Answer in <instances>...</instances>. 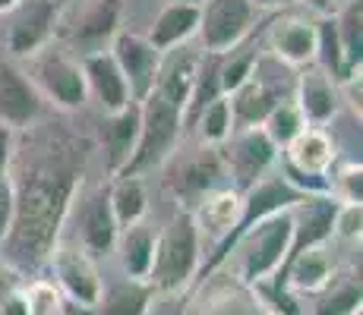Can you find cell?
Returning <instances> with one entry per match:
<instances>
[{
	"label": "cell",
	"instance_id": "3",
	"mask_svg": "<svg viewBox=\"0 0 363 315\" xmlns=\"http://www.w3.org/2000/svg\"><path fill=\"white\" fill-rule=\"evenodd\" d=\"M202 262H206V249L190 208H177L174 218L155 234V256L145 284L152 287V293H186L199 277Z\"/></svg>",
	"mask_w": 363,
	"mask_h": 315
},
{
	"label": "cell",
	"instance_id": "26",
	"mask_svg": "<svg viewBox=\"0 0 363 315\" xmlns=\"http://www.w3.org/2000/svg\"><path fill=\"white\" fill-rule=\"evenodd\" d=\"M149 303H152L149 284L121 277V281L101 287V297L95 303L92 315H149Z\"/></svg>",
	"mask_w": 363,
	"mask_h": 315
},
{
	"label": "cell",
	"instance_id": "32",
	"mask_svg": "<svg viewBox=\"0 0 363 315\" xmlns=\"http://www.w3.org/2000/svg\"><path fill=\"white\" fill-rule=\"evenodd\" d=\"M259 126H262L265 136H269L272 142H275V149L281 151L284 145H288L291 139H294L306 123H303V117H300L297 104L291 101V98H284V101H278L275 108H272L269 114H265V120H262Z\"/></svg>",
	"mask_w": 363,
	"mask_h": 315
},
{
	"label": "cell",
	"instance_id": "20",
	"mask_svg": "<svg viewBox=\"0 0 363 315\" xmlns=\"http://www.w3.org/2000/svg\"><path fill=\"white\" fill-rule=\"evenodd\" d=\"M199 63H202V51H199V45H193V41L162 54V67H158V79H155V88H152V92H158L164 101H171L174 108H180L184 117H186V108H190L193 88H196Z\"/></svg>",
	"mask_w": 363,
	"mask_h": 315
},
{
	"label": "cell",
	"instance_id": "24",
	"mask_svg": "<svg viewBox=\"0 0 363 315\" xmlns=\"http://www.w3.org/2000/svg\"><path fill=\"white\" fill-rule=\"evenodd\" d=\"M114 252H117L123 277L149 281L152 256H155V230L149 227V221H139V224H133V227L121 230L117 243H114Z\"/></svg>",
	"mask_w": 363,
	"mask_h": 315
},
{
	"label": "cell",
	"instance_id": "45",
	"mask_svg": "<svg viewBox=\"0 0 363 315\" xmlns=\"http://www.w3.org/2000/svg\"><path fill=\"white\" fill-rule=\"evenodd\" d=\"M269 315H278V312H269Z\"/></svg>",
	"mask_w": 363,
	"mask_h": 315
},
{
	"label": "cell",
	"instance_id": "25",
	"mask_svg": "<svg viewBox=\"0 0 363 315\" xmlns=\"http://www.w3.org/2000/svg\"><path fill=\"white\" fill-rule=\"evenodd\" d=\"M108 205L117 221V230H127L133 224L149 218V183L145 177H111Z\"/></svg>",
	"mask_w": 363,
	"mask_h": 315
},
{
	"label": "cell",
	"instance_id": "33",
	"mask_svg": "<svg viewBox=\"0 0 363 315\" xmlns=\"http://www.w3.org/2000/svg\"><path fill=\"white\" fill-rule=\"evenodd\" d=\"M23 303H26V315H64L67 309V297L60 293V287L54 281H26L23 284Z\"/></svg>",
	"mask_w": 363,
	"mask_h": 315
},
{
	"label": "cell",
	"instance_id": "4",
	"mask_svg": "<svg viewBox=\"0 0 363 315\" xmlns=\"http://www.w3.org/2000/svg\"><path fill=\"white\" fill-rule=\"evenodd\" d=\"M186 132V117L180 108L164 101L158 92H149L139 101V139L130 161L117 177H149L180 149Z\"/></svg>",
	"mask_w": 363,
	"mask_h": 315
},
{
	"label": "cell",
	"instance_id": "36",
	"mask_svg": "<svg viewBox=\"0 0 363 315\" xmlns=\"http://www.w3.org/2000/svg\"><path fill=\"white\" fill-rule=\"evenodd\" d=\"M149 315H190L180 293H152Z\"/></svg>",
	"mask_w": 363,
	"mask_h": 315
},
{
	"label": "cell",
	"instance_id": "10",
	"mask_svg": "<svg viewBox=\"0 0 363 315\" xmlns=\"http://www.w3.org/2000/svg\"><path fill=\"white\" fill-rule=\"evenodd\" d=\"M218 155H221V167H225V177L231 180L234 189L243 193L269 171H275L281 151L262 132V126H240V130H234L228 136V142L218 149Z\"/></svg>",
	"mask_w": 363,
	"mask_h": 315
},
{
	"label": "cell",
	"instance_id": "37",
	"mask_svg": "<svg viewBox=\"0 0 363 315\" xmlns=\"http://www.w3.org/2000/svg\"><path fill=\"white\" fill-rule=\"evenodd\" d=\"M16 130H10L6 123H0V180L10 177L13 158H16Z\"/></svg>",
	"mask_w": 363,
	"mask_h": 315
},
{
	"label": "cell",
	"instance_id": "17",
	"mask_svg": "<svg viewBox=\"0 0 363 315\" xmlns=\"http://www.w3.org/2000/svg\"><path fill=\"white\" fill-rule=\"evenodd\" d=\"M291 101L297 104V110H300V117H303L306 126H325V130H329L332 120L341 114L338 82H335L325 69H319L316 63H310V67H303L294 73Z\"/></svg>",
	"mask_w": 363,
	"mask_h": 315
},
{
	"label": "cell",
	"instance_id": "38",
	"mask_svg": "<svg viewBox=\"0 0 363 315\" xmlns=\"http://www.w3.org/2000/svg\"><path fill=\"white\" fill-rule=\"evenodd\" d=\"M23 284L26 281H23V275H19V268L0 256V299H6L10 293H16Z\"/></svg>",
	"mask_w": 363,
	"mask_h": 315
},
{
	"label": "cell",
	"instance_id": "12",
	"mask_svg": "<svg viewBox=\"0 0 363 315\" xmlns=\"http://www.w3.org/2000/svg\"><path fill=\"white\" fill-rule=\"evenodd\" d=\"M162 167H171L167 189L177 195V208H193V202L202 193H208L212 186H218L225 180L218 149H208V145H199V142H196V151H190V155H180L177 149Z\"/></svg>",
	"mask_w": 363,
	"mask_h": 315
},
{
	"label": "cell",
	"instance_id": "44",
	"mask_svg": "<svg viewBox=\"0 0 363 315\" xmlns=\"http://www.w3.org/2000/svg\"><path fill=\"white\" fill-rule=\"evenodd\" d=\"M162 4H202V0H162Z\"/></svg>",
	"mask_w": 363,
	"mask_h": 315
},
{
	"label": "cell",
	"instance_id": "15",
	"mask_svg": "<svg viewBox=\"0 0 363 315\" xmlns=\"http://www.w3.org/2000/svg\"><path fill=\"white\" fill-rule=\"evenodd\" d=\"M190 315H269L262 297L253 287L240 284L234 275H206V284L186 303Z\"/></svg>",
	"mask_w": 363,
	"mask_h": 315
},
{
	"label": "cell",
	"instance_id": "39",
	"mask_svg": "<svg viewBox=\"0 0 363 315\" xmlns=\"http://www.w3.org/2000/svg\"><path fill=\"white\" fill-rule=\"evenodd\" d=\"M259 13H278V10H291V6H300V0H250Z\"/></svg>",
	"mask_w": 363,
	"mask_h": 315
},
{
	"label": "cell",
	"instance_id": "14",
	"mask_svg": "<svg viewBox=\"0 0 363 315\" xmlns=\"http://www.w3.org/2000/svg\"><path fill=\"white\" fill-rule=\"evenodd\" d=\"M69 214L76 218V243L89 252L92 258H104L114 252V243H117V221L111 214V205H108V183L92 189L89 195H76L73 208Z\"/></svg>",
	"mask_w": 363,
	"mask_h": 315
},
{
	"label": "cell",
	"instance_id": "34",
	"mask_svg": "<svg viewBox=\"0 0 363 315\" xmlns=\"http://www.w3.org/2000/svg\"><path fill=\"white\" fill-rule=\"evenodd\" d=\"M360 224H363V205H338L335 208L332 240L360 243Z\"/></svg>",
	"mask_w": 363,
	"mask_h": 315
},
{
	"label": "cell",
	"instance_id": "18",
	"mask_svg": "<svg viewBox=\"0 0 363 315\" xmlns=\"http://www.w3.org/2000/svg\"><path fill=\"white\" fill-rule=\"evenodd\" d=\"M82 63V76H86V95L89 101L99 108V114H117L127 104H133L130 86L123 79L121 67L114 63L108 47H99V51H86L79 54Z\"/></svg>",
	"mask_w": 363,
	"mask_h": 315
},
{
	"label": "cell",
	"instance_id": "29",
	"mask_svg": "<svg viewBox=\"0 0 363 315\" xmlns=\"http://www.w3.org/2000/svg\"><path fill=\"white\" fill-rule=\"evenodd\" d=\"M313 297H316L313 315H357L360 312V277H354L351 271L347 275L335 271L332 281L319 293H313Z\"/></svg>",
	"mask_w": 363,
	"mask_h": 315
},
{
	"label": "cell",
	"instance_id": "43",
	"mask_svg": "<svg viewBox=\"0 0 363 315\" xmlns=\"http://www.w3.org/2000/svg\"><path fill=\"white\" fill-rule=\"evenodd\" d=\"M51 4H54V6H57V10H67V6H69V4H73V0H51Z\"/></svg>",
	"mask_w": 363,
	"mask_h": 315
},
{
	"label": "cell",
	"instance_id": "41",
	"mask_svg": "<svg viewBox=\"0 0 363 315\" xmlns=\"http://www.w3.org/2000/svg\"><path fill=\"white\" fill-rule=\"evenodd\" d=\"M19 4H23V0H0V16H6L10 10H16Z\"/></svg>",
	"mask_w": 363,
	"mask_h": 315
},
{
	"label": "cell",
	"instance_id": "11",
	"mask_svg": "<svg viewBox=\"0 0 363 315\" xmlns=\"http://www.w3.org/2000/svg\"><path fill=\"white\" fill-rule=\"evenodd\" d=\"M48 265L54 271V284L60 287V293L67 297V303L82 306V309H95L101 297V271H99V258H92L76 240H64L60 236L54 243Z\"/></svg>",
	"mask_w": 363,
	"mask_h": 315
},
{
	"label": "cell",
	"instance_id": "1",
	"mask_svg": "<svg viewBox=\"0 0 363 315\" xmlns=\"http://www.w3.org/2000/svg\"><path fill=\"white\" fill-rule=\"evenodd\" d=\"M45 151L48 158H35L26 167V180L10 177L16 189V218L0 256L13 265L48 262L82 189V173L69 171L64 151H54V145Z\"/></svg>",
	"mask_w": 363,
	"mask_h": 315
},
{
	"label": "cell",
	"instance_id": "5",
	"mask_svg": "<svg viewBox=\"0 0 363 315\" xmlns=\"http://www.w3.org/2000/svg\"><path fill=\"white\" fill-rule=\"evenodd\" d=\"M23 69L29 73L32 86L38 88L41 101L51 104L60 114H76L89 104L79 54H73L60 41H51L29 60H23Z\"/></svg>",
	"mask_w": 363,
	"mask_h": 315
},
{
	"label": "cell",
	"instance_id": "31",
	"mask_svg": "<svg viewBox=\"0 0 363 315\" xmlns=\"http://www.w3.org/2000/svg\"><path fill=\"white\" fill-rule=\"evenodd\" d=\"M325 195L338 205H363V167L360 158H338L325 180Z\"/></svg>",
	"mask_w": 363,
	"mask_h": 315
},
{
	"label": "cell",
	"instance_id": "42",
	"mask_svg": "<svg viewBox=\"0 0 363 315\" xmlns=\"http://www.w3.org/2000/svg\"><path fill=\"white\" fill-rule=\"evenodd\" d=\"M347 4H354V0H329L332 13H338V10H341V6H347Z\"/></svg>",
	"mask_w": 363,
	"mask_h": 315
},
{
	"label": "cell",
	"instance_id": "9",
	"mask_svg": "<svg viewBox=\"0 0 363 315\" xmlns=\"http://www.w3.org/2000/svg\"><path fill=\"white\" fill-rule=\"evenodd\" d=\"M316 13L303 10V6L272 13L262 32V54L284 63L288 69H303L316 63Z\"/></svg>",
	"mask_w": 363,
	"mask_h": 315
},
{
	"label": "cell",
	"instance_id": "46",
	"mask_svg": "<svg viewBox=\"0 0 363 315\" xmlns=\"http://www.w3.org/2000/svg\"><path fill=\"white\" fill-rule=\"evenodd\" d=\"M357 315H360V312H357Z\"/></svg>",
	"mask_w": 363,
	"mask_h": 315
},
{
	"label": "cell",
	"instance_id": "21",
	"mask_svg": "<svg viewBox=\"0 0 363 315\" xmlns=\"http://www.w3.org/2000/svg\"><path fill=\"white\" fill-rule=\"evenodd\" d=\"M67 10H73V32H69V41L86 45V51H99V47H108L111 35L121 29L123 0H73Z\"/></svg>",
	"mask_w": 363,
	"mask_h": 315
},
{
	"label": "cell",
	"instance_id": "13",
	"mask_svg": "<svg viewBox=\"0 0 363 315\" xmlns=\"http://www.w3.org/2000/svg\"><path fill=\"white\" fill-rule=\"evenodd\" d=\"M108 51L117 67H121L123 79H127L133 101H143L155 88L158 67H162V51H155L145 35H139L133 29H117L108 41Z\"/></svg>",
	"mask_w": 363,
	"mask_h": 315
},
{
	"label": "cell",
	"instance_id": "6",
	"mask_svg": "<svg viewBox=\"0 0 363 315\" xmlns=\"http://www.w3.org/2000/svg\"><path fill=\"white\" fill-rule=\"evenodd\" d=\"M338 158V142L325 126H303L281 149L278 167L288 177V183L297 186L300 193L325 195V180H329V171Z\"/></svg>",
	"mask_w": 363,
	"mask_h": 315
},
{
	"label": "cell",
	"instance_id": "28",
	"mask_svg": "<svg viewBox=\"0 0 363 315\" xmlns=\"http://www.w3.org/2000/svg\"><path fill=\"white\" fill-rule=\"evenodd\" d=\"M262 47L253 45V41H243V45H237L234 51L221 54V57H215V82H218V92L221 95H231L237 88L243 86V82L253 76L256 69V60H259Z\"/></svg>",
	"mask_w": 363,
	"mask_h": 315
},
{
	"label": "cell",
	"instance_id": "27",
	"mask_svg": "<svg viewBox=\"0 0 363 315\" xmlns=\"http://www.w3.org/2000/svg\"><path fill=\"white\" fill-rule=\"evenodd\" d=\"M196 132V142L208 145V149H221L228 142V136L234 132V114H231V98L215 95L193 114V120L186 123Z\"/></svg>",
	"mask_w": 363,
	"mask_h": 315
},
{
	"label": "cell",
	"instance_id": "16",
	"mask_svg": "<svg viewBox=\"0 0 363 315\" xmlns=\"http://www.w3.org/2000/svg\"><path fill=\"white\" fill-rule=\"evenodd\" d=\"M41 108L45 101H41L38 88L32 86L23 63L10 57L0 60V123H6L16 132L32 130L41 117Z\"/></svg>",
	"mask_w": 363,
	"mask_h": 315
},
{
	"label": "cell",
	"instance_id": "35",
	"mask_svg": "<svg viewBox=\"0 0 363 315\" xmlns=\"http://www.w3.org/2000/svg\"><path fill=\"white\" fill-rule=\"evenodd\" d=\"M13 218H16V189H13V180H0V246L10 236L13 230Z\"/></svg>",
	"mask_w": 363,
	"mask_h": 315
},
{
	"label": "cell",
	"instance_id": "7",
	"mask_svg": "<svg viewBox=\"0 0 363 315\" xmlns=\"http://www.w3.org/2000/svg\"><path fill=\"white\" fill-rule=\"evenodd\" d=\"M259 23V10L250 0H202L196 45L208 57L234 51L250 38Z\"/></svg>",
	"mask_w": 363,
	"mask_h": 315
},
{
	"label": "cell",
	"instance_id": "22",
	"mask_svg": "<svg viewBox=\"0 0 363 315\" xmlns=\"http://www.w3.org/2000/svg\"><path fill=\"white\" fill-rule=\"evenodd\" d=\"M136 139H139V101L127 104L117 114L101 117V149H104V164H108V177H117L123 171V164L136 149Z\"/></svg>",
	"mask_w": 363,
	"mask_h": 315
},
{
	"label": "cell",
	"instance_id": "19",
	"mask_svg": "<svg viewBox=\"0 0 363 315\" xmlns=\"http://www.w3.org/2000/svg\"><path fill=\"white\" fill-rule=\"evenodd\" d=\"M335 275V258H332V240L329 243H313V246L294 249L284 262L281 275L275 277V287L288 293H319Z\"/></svg>",
	"mask_w": 363,
	"mask_h": 315
},
{
	"label": "cell",
	"instance_id": "23",
	"mask_svg": "<svg viewBox=\"0 0 363 315\" xmlns=\"http://www.w3.org/2000/svg\"><path fill=\"white\" fill-rule=\"evenodd\" d=\"M196 32H199V4H162L145 38L152 41L155 51L167 54L180 45L196 41Z\"/></svg>",
	"mask_w": 363,
	"mask_h": 315
},
{
	"label": "cell",
	"instance_id": "2",
	"mask_svg": "<svg viewBox=\"0 0 363 315\" xmlns=\"http://www.w3.org/2000/svg\"><path fill=\"white\" fill-rule=\"evenodd\" d=\"M291 246H294V205L265 214L256 224H250L247 230H240L221 262H228L231 275L240 284L259 290L281 275Z\"/></svg>",
	"mask_w": 363,
	"mask_h": 315
},
{
	"label": "cell",
	"instance_id": "30",
	"mask_svg": "<svg viewBox=\"0 0 363 315\" xmlns=\"http://www.w3.org/2000/svg\"><path fill=\"white\" fill-rule=\"evenodd\" d=\"M332 16H335V25H338V41H341V54H345L347 73H360V54H363V6H360V0L341 6Z\"/></svg>",
	"mask_w": 363,
	"mask_h": 315
},
{
	"label": "cell",
	"instance_id": "40",
	"mask_svg": "<svg viewBox=\"0 0 363 315\" xmlns=\"http://www.w3.org/2000/svg\"><path fill=\"white\" fill-rule=\"evenodd\" d=\"M300 6H303V10H310V13H316V16H325V13H332L329 0H300Z\"/></svg>",
	"mask_w": 363,
	"mask_h": 315
},
{
	"label": "cell",
	"instance_id": "8",
	"mask_svg": "<svg viewBox=\"0 0 363 315\" xmlns=\"http://www.w3.org/2000/svg\"><path fill=\"white\" fill-rule=\"evenodd\" d=\"M0 25L4 51L10 60L23 63L60 35V10L51 0H23L16 10H10Z\"/></svg>",
	"mask_w": 363,
	"mask_h": 315
}]
</instances>
